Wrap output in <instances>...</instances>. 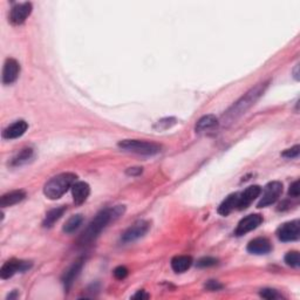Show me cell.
I'll return each mask as SVG.
<instances>
[{
    "label": "cell",
    "instance_id": "1",
    "mask_svg": "<svg viewBox=\"0 0 300 300\" xmlns=\"http://www.w3.org/2000/svg\"><path fill=\"white\" fill-rule=\"evenodd\" d=\"M125 210L126 209L123 205H116L114 208L105 209L102 211H100L95 216V218L92 219V222L88 224V226L86 227L84 232H82L80 240H79L81 245L92 243L102 232V230L106 229V226L110 222H114V220L120 218L123 215V212H125Z\"/></svg>",
    "mask_w": 300,
    "mask_h": 300
},
{
    "label": "cell",
    "instance_id": "2",
    "mask_svg": "<svg viewBox=\"0 0 300 300\" xmlns=\"http://www.w3.org/2000/svg\"><path fill=\"white\" fill-rule=\"evenodd\" d=\"M268 85V82H263V84L257 85L256 87L251 89L250 92H247L242 99L238 100L231 108L227 110L226 114H224L223 122L224 123H231L234 120H237L238 117L242 116L243 114H245L247 109H250L251 107L254 105V102L260 98L261 94L265 92Z\"/></svg>",
    "mask_w": 300,
    "mask_h": 300
},
{
    "label": "cell",
    "instance_id": "3",
    "mask_svg": "<svg viewBox=\"0 0 300 300\" xmlns=\"http://www.w3.org/2000/svg\"><path fill=\"white\" fill-rule=\"evenodd\" d=\"M77 175L73 172H63V174L54 176L45 184V196L50 199L60 198L61 196L66 194L68 189L73 187V184L77 182Z\"/></svg>",
    "mask_w": 300,
    "mask_h": 300
},
{
    "label": "cell",
    "instance_id": "4",
    "mask_svg": "<svg viewBox=\"0 0 300 300\" xmlns=\"http://www.w3.org/2000/svg\"><path fill=\"white\" fill-rule=\"evenodd\" d=\"M120 149L129 151V153H135L139 155H146V156H153L161 153L162 147L160 144L154 142H148L142 140H123L119 142Z\"/></svg>",
    "mask_w": 300,
    "mask_h": 300
},
{
    "label": "cell",
    "instance_id": "5",
    "mask_svg": "<svg viewBox=\"0 0 300 300\" xmlns=\"http://www.w3.org/2000/svg\"><path fill=\"white\" fill-rule=\"evenodd\" d=\"M282 194V183L278 181L270 182V183L265 185L263 190V196H261L260 201L258 202L257 208H266L268 205H272L273 203L278 201Z\"/></svg>",
    "mask_w": 300,
    "mask_h": 300
},
{
    "label": "cell",
    "instance_id": "6",
    "mask_svg": "<svg viewBox=\"0 0 300 300\" xmlns=\"http://www.w3.org/2000/svg\"><path fill=\"white\" fill-rule=\"evenodd\" d=\"M300 236V224L299 220L284 223L278 227L277 237L281 242H294Z\"/></svg>",
    "mask_w": 300,
    "mask_h": 300
},
{
    "label": "cell",
    "instance_id": "7",
    "mask_svg": "<svg viewBox=\"0 0 300 300\" xmlns=\"http://www.w3.org/2000/svg\"><path fill=\"white\" fill-rule=\"evenodd\" d=\"M32 263L31 261L25 260H18V259H11L3 265L0 268V277L2 279H10L13 277L18 272H25L31 268Z\"/></svg>",
    "mask_w": 300,
    "mask_h": 300
},
{
    "label": "cell",
    "instance_id": "8",
    "mask_svg": "<svg viewBox=\"0 0 300 300\" xmlns=\"http://www.w3.org/2000/svg\"><path fill=\"white\" fill-rule=\"evenodd\" d=\"M150 224L147 220H139V222L134 223L132 226L128 227L125 231V233L122 234V242L123 243H130V242H135V240L139 239V238L143 237L144 234L148 232L149 230Z\"/></svg>",
    "mask_w": 300,
    "mask_h": 300
},
{
    "label": "cell",
    "instance_id": "9",
    "mask_svg": "<svg viewBox=\"0 0 300 300\" xmlns=\"http://www.w3.org/2000/svg\"><path fill=\"white\" fill-rule=\"evenodd\" d=\"M261 223H263V216L258 215V213H252V215L246 216L245 218H243L238 223L234 234L238 237L244 236V234L250 232V231L257 229Z\"/></svg>",
    "mask_w": 300,
    "mask_h": 300
},
{
    "label": "cell",
    "instance_id": "10",
    "mask_svg": "<svg viewBox=\"0 0 300 300\" xmlns=\"http://www.w3.org/2000/svg\"><path fill=\"white\" fill-rule=\"evenodd\" d=\"M31 13H32V4L31 3L17 4L13 6L11 13H10V22L13 25H22L31 16Z\"/></svg>",
    "mask_w": 300,
    "mask_h": 300
},
{
    "label": "cell",
    "instance_id": "11",
    "mask_svg": "<svg viewBox=\"0 0 300 300\" xmlns=\"http://www.w3.org/2000/svg\"><path fill=\"white\" fill-rule=\"evenodd\" d=\"M20 65L15 59H8L5 61L4 70H3V82L5 85H11L19 77Z\"/></svg>",
    "mask_w": 300,
    "mask_h": 300
},
{
    "label": "cell",
    "instance_id": "12",
    "mask_svg": "<svg viewBox=\"0 0 300 300\" xmlns=\"http://www.w3.org/2000/svg\"><path fill=\"white\" fill-rule=\"evenodd\" d=\"M261 194V188L259 185H251L246 189L245 191H243L242 194H239V198H238V210H244L249 208V205L252 203L257 197H259Z\"/></svg>",
    "mask_w": 300,
    "mask_h": 300
},
{
    "label": "cell",
    "instance_id": "13",
    "mask_svg": "<svg viewBox=\"0 0 300 300\" xmlns=\"http://www.w3.org/2000/svg\"><path fill=\"white\" fill-rule=\"evenodd\" d=\"M272 244L267 238L258 237L247 244V251L252 254H267L271 252Z\"/></svg>",
    "mask_w": 300,
    "mask_h": 300
},
{
    "label": "cell",
    "instance_id": "14",
    "mask_svg": "<svg viewBox=\"0 0 300 300\" xmlns=\"http://www.w3.org/2000/svg\"><path fill=\"white\" fill-rule=\"evenodd\" d=\"M84 259H78L77 261H74L73 265L68 268V270L65 272L64 277H63V282L65 286V289H70L71 286L73 285V282L75 281V279L78 278V275L80 274V272L84 267Z\"/></svg>",
    "mask_w": 300,
    "mask_h": 300
},
{
    "label": "cell",
    "instance_id": "15",
    "mask_svg": "<svg viewBox=\"0 0 300 300\" xmlns=\"http://www.w3.org/2000/svg\"><path fill=\"white\" fill-rule=\"evenodd\" d=\"M27 128H29L27 122L24 121V120H20V121H17L13 123V125L9 126L8 128L3 132V137L6 140L18 139V137H22L24 134L26 133Z\"/></svg>",
    "mask_w": 300,
    "mask_h": 300
},
{
    "label": "cell",
    "instance_id": "16",
    "mask_svg": "<svg viewBox=\"0 0 300 300\" xmlns=\"http://www.w3.org/2000/svg\"><path fill=\"white\" fill-rule=\"evenodd\" d=\"M89 194H91V188H89L88 183H86V182H75L73 187H72V195H73L75 204L85 203L86 199L88 198Z\"/></svg>",
    "mask_w": 300,
    "mask_h": 300
},
{
    "label": "cell",
    "instance_id": "17",
    "mask_svg": "<svg viewBox=\"0 0 300 300\" xmlns=\"http://www.w3.org/2000/svg\"><path fill=\"white\" fill-rule=\"evenodd\" d=\"M26 197V192L24 190H15L9 192V194H5L4 196H2V199H0V206L2 208H8V206H12L17 204V203H20L24 201Z\"/></svg>",
    "mask_w": 300,
    "mask_h": 300
},
{
    "label": "cell",
    "instance_id": "18",
    "mask_svg": "<svg viewBox=\"0 0 300 300\" xmlns=\"http://www.w3.org/2000/svg\"><path fill=\"white\" fill-rule=\"evenodd\" d=\"M238 198H239V194H237V192H236V194L229 195L222 203H220V205L218 206V210H217V212H218L219 215H222V216L230 215V213L232 212L234 209H237Z\"/></svg>",
    "mask_w": 300,
    "mask_h": 300
},
{
    "label": "cell",
    "instance_id": "19",
    "mask_svg": "<svg viewBox=\"0 0 300 300\" xmlns=\"http://www.w3.org/2000/svg\"><path fill=\"white\" fill-rule=\"evenodd\" d=\"M192 265V258L190 256H176L171 259V268L176 273H183L188 271Z\"/></svg>",
    "mask_w": 300,
    "mask_h": 300
},
{
    "label": "cell",
    "instance_id": "20",
    "mask_svg": "<svg viewBox=\"0 0 300 300\" xmlns=\"http://www.w3.org/2000/svg\"><path fill=\"white\" fill-rule=\"evenodd\" d=\"M218 126V120L215 115H205L198 120L197 125H196V132L203 133L211 130Z\"/></svg>",
    "mask_w": 300,
    "mask_h": 300
},
{
    "label": "cell",
    "instance_id": "21",
    "mask_svg": "<svg viewBox=\"0 0 300 300\" xmlns=\"http://www.w3.org/2000/svg\"><path fill=\"white\" fill-rule=\"evenodd\" d=\"M65 211H66V206H60V208L52 209L51 211H48L46 213V217H45L44 222H43L44 227L53 226V224L57 223L58 220L64 216Z\"/></svg>",
    "mask_w": 300,
    "mask_h": 300
},
{
    "label": "cell",
    "instance_id": "22",
    "mask_svg": "<svg viewBox=\"0 0 300 300\" xmlns=\"http://www.w3.org/2000/svg\"><path fill=\"white\" fill-rule=\"evenodd\" d=\"M82 222H84V216L80 215V213H79V215L72 216L71 218L68 219L66 223H65L64 229H63L64 232L73 233L74 231H77L79 227L81 226Z\"/></svg>",
    "mask_w": 300,
    "mask_h": 300
},
{
    "label": "cell",
    "instance_id": "23",
    "mask_svg": "<svg viewBox=\"0 0 300 300\" xmlns=\"http://www.w3.org/2000/svg\"><path fill=\"white\" fill-rule=\"evenodd\" d=\"M33 156V149H31V148H25V149H23L20 153H18L16 155L15 157H13L12 160V165H22L24 163H26L27 161L31 160V157Z\"/></svg>",
    "mask_w": 300,
    "mask_h": 300
},
{
    "label": "cell",
    "instance_id": "24",
    "mask_svg": "<svg viewBox=\"0 0 300 300\" xmlns=\"http://www.w3.org/2000/svg\"><path fill=\"white\" fill-rule=\"evenodd\" d=\"M285 263L291 267H299L300 257L298 251H289L285 256Z\"/></svg>",
    "mask_w": 300,
    "mask_h": 300
},
{
    "label": "cell",
    "instance_id": "25",
    "mask_svg": "<svg viewBox=\"0 0 300 300\" xmlns=\"http://www.w3.org/2000/svg\"><path fill=\"white\" fill-rule=\"evenodd\" d=\"M218 263V260L216 259V258L212 257H203L197 261V266L198 267H211L215 266Z\"/></svg>",
    "mask_w": 300,
    "mask_h": 300
},
{
    "label": "cell",
    "instance_id": "26",
    "mask_svg": "<svg viewBox=\"0 0 300 300\" xmlns=\"http://www.w3.org/2000/svg\"><path fill=\"white\" fill-rule=\"evenodd\" d=\"M128 273H129L128 268H127L126 266H122V265L121 266H117L115 270L113 271L114 277H115L117 280H123V279L128 275Z\"/></svg>",
    "mask_w": 300,
    "mask_h": 300
},
{
    "label": "cell",
    "instance_id": "27",
    "mask_svg": "<svg viewBox=\"0 0 300 300\" xmlns=\"http://www.w3.org/2000/svg\"><path fill=\"white\" fill-rule=\"evenodd\" d=\"M260 296H263V298L268 299V300H273V299H277L279 296V294H278V292L275 291V289L264 288V289H261V291H260Z\"/></svg>",
    "mask_w": 300,
    "mask_h": 300
},
{
    "label": "cell",
    "instance_id": "28",
    "mask_svg": "<svg viewBox=\"0 0 300 300\" xmlns=\"http://www.w3.org/2000/svg\"><path fill=\"white\" fill-rule=\"evenodd\" d=\"M299 153H300V147L294 146L289 148V149H286L281 155L286 158H296L299 156Z\"/></svg>",
    "mask_w": 300,
    "mask_h": 300
},
{
    "label": "cell",
    "instance_id": "29",
    "mask_svg": "<svg viewBox=\"0 0 300 300\" xmlns=\"http://www.w3.org/2000/svg\"><path fill=\"white\" fill-rule=\"evenodd\" d=\"M288 195L293 198H298L300 195V185H299V181L293 182V183L289 185L288 189Z\"/></svg>",
    "mask_w": 300,
    "mask_h": 300
},
{
    "label": "cell",
    "instance_id": "30",
    "mask_svg": "<svg viewBox=\"0 0 300 300\" xmlns=\"http://www.w3.org/2000/svg\"><path fill=\"white\" fill-rule=\"evenodd\" d=\"M175 122H176V120L170 117V119H163V120H161V121H158L157 126L160 129H168V128H170L172 125H175Z\"/></svg>",
    "mask_w": 300,
    "mask_h": 300
},
{
    "label": "cell",
    "instance_id": "31",
    "mask_svg": "<svg viewBox=\"0 0 300 300\" xmlns=\"http://www.w3.org/2000/svg\"><path fill=\"white\" fill-rule=\"evenodd\" d=\"M205 287L208 288L209 291H218V289L223 288V285L217 280H209L205 284Z\"/></svg>",
    "mask_w": 300,
    "mask_h": 300
},
{
    "label": "cell",
    "instance_id": "32",
    "mask_svg": "<svg viewBox=\"0 0 300 300\" xmlns=\"http://www.w3.org/2000/svg\"><path fill=\"white\" fill-rule=\"evenodd\" d=\"M126 172H127V175H129V176H137V175L142 174V168H139V167H137V168H129Z\"/></svg>",
    "mask_w": 300,
    "mask_h": 300
},
{
    "label": "cell",
    "instance_id": "33",
    "mask_svg": "<svg viewBox=\"0 0 300 300\" xmlns=\"http://www.w3.org/2000/svg\"><path fill=\"white\" fill-rule=\"evenodd\" d=\"M133 299H141V300H143V299H148L149 298V294H148V293H146V291H137V293H135V294H134L133 296H132Z\"/></svg>",
    "mask_w": 300,
    "mask_h": 300
},
{
    "label": "cell",
    "instance_id": "34",
    "mask_svg": "<svg viewBox=\"0 0 300 300\" xmlns=\"http://www.w3.org/2000/svg\"><path fill=\"white\" fill-rule=\"evenodd\" d=\"M18 296H19V293L17 292V291H13V292L11 293V294H9L8 298H9V299H16V298H18Z\"/></svg>",
    "mask_w": 300,
    "mask_h": 300
}]
</instances>
